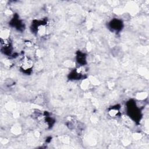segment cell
<instances>
[{
	"instance_id": "obj_1",
	"label": "cell",
	"mask_w": 149,
	"mask_h": 149,
	"mask_svg": "<svg viewBox=\"0 0 149 149\" xmlns=\"http://www.w3.org/2000/svg\"><path fill=\"white\" fill-rule=\"evenodd\" d=\"M20 67L24 70H27L30 69L33 66V62L29 58H24L20 62Z\"/></svg>"
}]
</instances>
